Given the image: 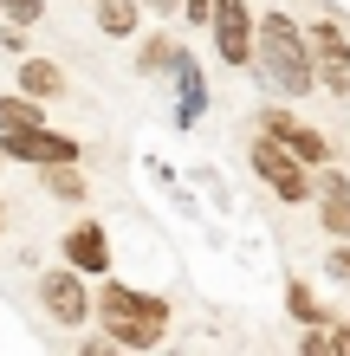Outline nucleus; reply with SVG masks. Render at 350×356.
Instances as JSON below:
<instances>
[{
  "label": "nucleus",
  "instance_id": "1",
  "mask_svg": "<svg viewBox=\"0 0 350 356\" xmlns=\"http://www.w3.org/2000/svg\"><path fill=\"white\" fill-rule=\"evenodd\" d=\"M253 65H260V78L279 97H305V91L318 85L312 46H305V33H299L292 13H260L253 19Z\"/></svg>",
  "mask_w": 350,
  "mask_h": 356
},
{
  "label": "nucleus",
  "instance_id": "2",
  "mask_svg": "<svg viewBox=\"0 0 350 356\" xmlns=\"http://www.w3.org/2000/svg\"><path fill=\"white\" fill-rule=\"evenodd\" d=\"M97 318H104L111 343L117 350H156L162 330H169V298H156V291H130V285H104L97 291Z\"/></svg>",
  "mask_w": 350,
  "mask_h": 356
},
{
  "label": "nucleus",
  "instance_id": "3",
  "mask_svg": "<svg viewBox=\"0 0 350 356\" xmlns=\"http://www.w3.org/2000/svg\"><path fill=\"white\" fill-rule=\"evenodd\" d=\"M246 162H253V175L273 188L279 201H312V188H318V181H312V169H305V162L285 149L279 136H260L253 149H246Z\"/></svg>",
  "mask_w": 350,
  "mask_h": 356
},
{
  "label": "nucleus",
  "instance_id": "4",
  "mask_svg": "<svg viewBox=\"0 0 350 356\" xmlns=\"http://www.w3.org/2000/svg\"><path fill=\"white\" fill-rule=\"evenodd\" d=\"M305 46H312L318 85L331 97H350V39H344V26H337V19H318V26L305 33Z\"/></svg>",
  "mask_w": 350,
  "mask_h": 356
},
{
  "label": "nucleus",
  "instance_id": "5",
  "mask_svg": "<svg viewBox=\"0 0 350 356\" xmlns=\"http://www.w3.org/2000/svg\"><path fill=\"white\" fill-rule=\"evenodd\" d=\"M260 123V136H279L285 149H292L305 169H324V162H331V143H324V130H312V123H299L292 111H279V104H266V111L253 117Z\"/></svg>",
  "mask_w": 350,
  "mask_h": 356
},
{
  "label": "nucleus",
  "instance_id": "6",
  "mask_svg": "<svg viewBox=\"0 0 350 356\" xmlns=\"http://www.w3.org/2000/svg\"><path fill=\"white\" fill-rule=\"evenodd\" d=\"M39 298H46L52 324H65V330H78V324L91 318V291H85V272H78V266L46 272V279H39Z\"/></svg>",
  "mask_w": 350,
  "mask_h": 356
},
{
  "label": "nucleus",
  "instance_id": "7",
  "mask_svg": "<svg viewBox=\"0 0 350 356\" xmlns=\"http://www.w3.org/2000/svg\"><path fill=\"white\" fill-rule=\"evenodd\" d=\"M208 33H214V52L228 65H253V13H246V0H214Z\"/></svg>",
  "mask_w": 350,
  "mask_h": 356
},
{
  "label": "nucleus",
  "instance_id": "8",
  "mask_svg": "<svg viewBox=\"0 0 350 356\" xmlns=\"http://www.w3.org/2000/svg\"><path fill=\"white\" fill-rule=\"evenodd\" d=\"M0 156L33 162V169H52V162H78V143L46 130V123H33V130H7V136H0Z\"/></svg>",
  "mask_w": 350,
  "mask_h": 356
},
{
  "label": "nucleus",
  "instance_id": "9",
  "mask_svg": "<svg viewBox=\"0 0 350 356\" xmlns=\"http://www.w3.org/2000/svg\"><path fill=\"white\" fill-rule=\"evenodd\" d=\"M201 111H208V78L189 52H175V130H195Z\"/></svg>",
  "mask_w": 350,
  "mask_h": 356
},
{
  "label": "nucleus",
  "instance_id": "10",
  "mask_svg": "<svg viewBox=\"0 0 350 356\" xmlns=\"http://www.w3.org/2000/svg\"><path fill=\"white\" fill-rule=\"evenodd\" d=\"M65 266H78L85 279H104V272H111V240H104L97 220H85V227L65 234Z\"/></svg>",
  "mask_w": 350,
  "mask_h": 356
},
{
  "label": "nucleus",
  "instance_id": "11",
  "mask_svg": "<svg viewBox=\"0 0 350 356\" xmlns=\"http://www.w3.org/2000/svg\"><path fill=\"white\" fill-rule=\"evenodd\" d=\"M312 195H318V220H324V234H331V240H337V234H350V175H337V169H331V175L312 188Z\"/></svg>",
  "mask_w": 350,
  "mask_h": 356
},
{
  "label": "nucleus",
  "instance_id": "12",
  "mask_svg": "<svg viewBox=\"0 0 350 356\" xmlns=\"http://www.w3.org/2000/svg\"><path fill=\"white\" fill-rule=\"evenodd\" d=\"M19 91L26 97H58L65 91V72H58L52 58H19Z\"/></svg>",
  "mask_w": 350,
  "mask_h": 356
},
{
  "label": "nucleus",
  "instance_id": "13",
  "mask_svg": "<svg viewBox=\"0 0 350 356\" xmlns=\"http://www.w3.org/2000/svg\"><path fill=\"white\" fill-rule=\"evenodd\" d=\"M33 123H46V111H39V97H0V136L7 130H33Z\"/></svg>",
  "mask_w": 350,
  "mask_h": 356
},
{
  "label": "nucleus",
  "instance_id": "14",
  "mask_svg": "<svg viewBox=\"0 0 350 356\" xmlns=\"http://www.w3.org/2000/svg\"><path fill=\"white\" fill-rule=\"evenodd\" d=\"M97 26L111 39H130L136 33V0H97Z\"/></svg>",
  "mask_w": 350,
  "mask_h": 356
},
{
  "label": "nucleus",
  "instance_id": "15",
  "mask_svg": "<svg viewBox=\"0 0 350 356\" xmlns=\"http://www.w3.org/2000/svg\"><path fill=\"white\" fill-rule=\"evenodd\" d=\"M175 52H182V46H175L169 33L143 39V52H136V72H169V65H175Z\"/></svg>",
  "mask_w": 350,
  "mask_h": 356
},
{
  "label": "nucleus",
  "instance_id": "16",
  "mask_svg": "<svg viewBox=\"0 0 350 356\" xmlns=\"http://www.w3.org/2000/svg\"><path fill=\"white\" fill-rule=\"evenodd\" d=\"M46 188L58 201H85V175H78V162H52L46 169Z\"/></svg>",
  "mask_w": 350,
  "mask_h": 356
},
{
  "label": "nucleus",
  "instance_id": "17",
  "mask_svg": "<svg viewBox=\"0 0 350 356\" xmlns=\"http://www.w3.org/2000/svg\"><path fill=\"white\" fill-rule=\"evenodd\" d=\"M285 311H292L299 324H324V305L312 298V285H285Z\"/></svg>",
  "mask_w": 350,
  "mask_h": 356
},
{
  "label": "nucleus",
  "instance_id": "18",
  "mask_svg": "<svg viewBox=\"0 0 350 356\" xmlns=\"http://www.w3.org/2000/svg\"><path fill=\"white\" fill-rule=\"evenodd\" d=\"M0 19L7 26H39L46 19V0H0Z\"/></svg>",
  "mask_w": 350,
  "mask_h": 356
},
{
  "label": "nucleus",
  "instance_id": "19",
  "mask_svg": "<svg viewBox=\"0 0 350 356\" xmlns=\"http://www.w3.org/2000/svg\"><path fill=\"white\" fill-rule=\"evenodd\" d=\"M331 279H350V234H337L331 246Z\"/></svg>",
  "mask_w": 350,
  "mask_h": 356
},
{
  "label": "nucleus",
  "instance_id": "20",
  "mask_svg": "<svg viewBox=\"0 0 350 356\" xmlns=\"http://www.w3.org/2000/svg\"><path fill=\"white\" fill-rule=\"evenodd\" d=\"M208 13H214V0H182V19L189 26H208Z\"/></svg>",
  "mask_w": 350,
  "mask_h": 356
},
{
  "label": "nucleus",
  "instance_id": "21",
  "mask_svg": "<svg viewBox=\"0 0 350 356\" xmlns=\"http://www.w3.org/2000/svg\"><path fill=\"white\" fill-rule=\"evenodd\" d=\"M0 227H7V214H0Z\"/></svg>",
  "mask_w": 350,
  "mask_h": 356
},
{
  "label": "nucleus",
  "instance_id": "22",
  "mask_svg": "<svg viewBox=\"0 0 350 356\" xmlns=\"http://www.w3.org/2000/svg\"><path fill=\"white\" fill-rule=\"evenodd\" d=\"M0 162H7V156H0Z\"/></svg>",
  "mask_w": 350,
  "mask_h": 356
}]
</instances>
